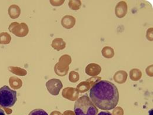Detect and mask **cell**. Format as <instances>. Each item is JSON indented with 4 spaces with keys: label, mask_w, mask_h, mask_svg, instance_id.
Listing matches in <instances>:
<instances>
[{
    "label": "cell",
    "mask_w": 153,
    "mask_h": 115,
    "mask_svg": "<svg viewBox=\"0 0 153 115\" xmlns=\"http://www.w3.org/2000/svg\"><path fill=\"white\" fill-rule=\"evenodd\" d=\"M90 99L100 109L110 111L114 109L119 102V92L114 84L108 80H101L90 89Z\"/></svg>",
    "instance_id": "6da1fadb"
},
{
    "label": "cell",
    "mask_w": 153,
    "mask_h": 115,
    "mask_svg": "<svg viewBox=\"0 0 153 115\" xmlns=\"http://www.w3.org/2000/svg\"><path fill=\"white\" fill-rule=\"evenodd\" d=\"M74 113L76 115H97L98 110L88 96L83 95L75 102Z\"/></svg>",
    "instance_id": "7a4b0ae2"
},
{
    "label": "cell",
    "mask_w": 153,
    "mask_h": 115,
    "mask_svg": "<svg viewBox=\"0 0 153 115\" xmlns=\"http://www.w3.org/2000/svg\"><path fill=\"white\" fill-rule=\"evenodd\" d=\"M17 100V92L7 86L0 88V106L4 108L13 106Z\"/></svg>",
    "instance_id": "3957f363"
},
{
    "label": "cell",
    "mask_w": 153,
    "mask_h": 115,
    "mask_svg": "<svg viewBox=\"0 0 153 115\" xmlns=\"http://www.w3.org/2000/svg\"><path fill=\"white\" fill-rule=\"evenodd\" d=\"M71 58L68 55H64L59 58V62L55 66L56 74L59 76H65L69 70V65L71 63Z\"/></svg>",
    "instance_id": "277c9868"
},
{
    "label": "cell",
    "mask_w": 153,
    "mask_h": 115,
    "mask_svg": "<svg viewBox=\"0 0 153 115\" xmlns=\"http://www.w3.org/2000/svg\"><path fill=\"white\" fill-rule=\"evenodd\" d=\"M62 87V83L59 79H52L46 82V88L47 90L50 94L54 96H57L59 94Z\"/></svg>",
    "instance_id": "5b68a950"
},
{
    "label": "cell",
    "mask_w": 153,
    "mask_h": 115,
    "mask_svg": "<svg viewBox=\"0 0 153 115\" xmlns=\"http://www.w3.org/2000/svg\"><path fill=\"white\" fill-rule=\"evenodd\" d=\"M62 95L64 98L71 101H76L79 96V92L76 88L67 87L63 89Z\"/></svg>",
    "instance_id": "8992f818"
},
{
    "label": "cell",
    "mask_w": 153,
    "mask_h": 115,
    "mask_svg": "<svg viewBox=\"0 0 153 115\" xmlns=\"http://www.w3.org/2000/svg\"><path fill=\"white\" fill-rule=\"evenodd\" d=\"M127 10H128V7H127V3L124 1H121L120 2H118L115 7V15L119 18H122L124 17L127 14Z\"/></svg>",
    "instance_id": "52a82bcc"
},
{
    "label": "cell",
    "mask_w": 153,
    "mask_h": 115,
    "mask_svg": "<svg viewBox=\"0 0 153 115\" xmlns=\"http://www.w3.org/2000/svg\"><path fill=\"white\" fill-rule=\"evenodd\" d=\"M85 71L86 74L88 76L97 77L101 72V67L97 63H91L86 66Z\"/></svg>",
    "instance_id": "ba28073f"
},
{
    "label": "cell",
    "mask_w": 153,
    "mask_h": 115,
    "mask_svg": "<svg viewBox=\"0 0 153 115\" xmlns=\"http://www.w3.org/2000/svg\"><path fill=\"white\" fill-rule=\"evenodd\" d=\"M76 19L71 15H65L61 19V25L66 29L73 28L76 24Z\"/></svg>",
    "instance_id": "9c48e42d"
},
{
    "label": "cell",
    "mask_w": 153,
    "mask_h": 115,
    "mask_svg": "<svg viewBox=\"0 0 153 115\" xmlns=\"http://www.w3.org/2000/svg\"><path fill=\"white\" fill-rule=\"evenodd\" d=\"M127 73L124 71H118L114 75V80L115 82L119 84L124 83L127 79Z\"/></svg>",
    "instance_id": "30bf717a"
},
{
    "label": "cell",
    "mask_w": 153,
    "mask_h": 115,
    "mask_svg": "<svg viewBox=\"0 0 153 115\" xmlns=\"http://www.w3.org/2000/svg\"><path fill=\"white\" fill-rule=\"evenodd\" d=\"M51 46L54 49L57 51H60L64 49L65 48L66 43L62 38H56L53 40Z\"/></svg>",
    "instance_id": "8fae6325"
},
{
    "label": "cell",
    "mask_w": 153,
    "mask_h": 115,
    "mask_svg": "<svg viewBox=\"0 0 153 115\" xmlns=\"http://www.w3.org/2000/svg\"><path fill=\"white\" fill-rule=\"evenodd\" d=\"M91 86L88 81H83L79 83L76 86V90L79 93H85L91 89Z\"/></svg>",
    "instance_id": "7c38bea8"
},
{
    "label": "cell",
    "mask_w": 153,
    "mask_h": 115,
    "mask_svg": "<svg viewBox=\"0 0 153 115\" xmlns=\"http://www.w3.org/2000/svg\"><path fill=\"white\" fill-rule=\"evenodd\" d=\"M102 55L107 59H111L114 57V50L110 46H105L101 51Z\"/></svg>",
    "instance_id": "4fadbf2b"
},
{
    "label": "cell",
    "mask_w": 153,
    "mask_h": 115,
    "mask_svg": "<svg viewBox=\"0 0 153 115\" xmlns=\"http://www.w3.org/2000/svg\"><path fill=\"white\" fill-rule=\"evenodd\" d=\"M142 77L141 71L137 68H134L130 71V77L131 80L133 81H138Z\"/></svg>",
    "instance_id": "5bb4252c"
},
{
    "label": "cell",
    "mask_w": 153,
    "mask_h": 115,
    "mask_svg": "<svg viewBox=\"0 0 153 115\" xmlns=\"http://www.w3.org/2000/svg\"><path fill=\"white\" fill-rule=\"evenodd\" d=\"M69 7L73 10H78L81 7V1L79 0L70 1L68 4Z\"/></svg>",
    "instance_id": "9a60e30c"
},
{
    "label": "cell",
    "mask_w": 153,
    "mask_h": 115,
    "mask_svg": "<svg viewBox=\"0 0 153 115\" xmlns=\"http://www.w3.org/2000/svg\"><path fill=\"white\" fill-rule=\"evenodd\" d=\"M79 79V75L76 71H71L69 74V80L72 83L77 82Z\"/></svg>",
    "instance_id": "2e32d148"
},
{
    "label": "cell",
    "mask_w": 153,
    "mask_h": 115,
    "mask_svg": "<svg viewBox=\"0 0 153 115\" xmlns=\"http://www.w3.org/2000/svg\"><path fill=\"white\" fill-rule=\"evenodd\" d=\"M28 115H48V114L42 109H36L30 112Z\"/></svg>",
    "instance_id": "e0dca14e"
},
{
    "label": "cell",
    "mask_w": 153,
    "mask_h": 115,
    "mask_svg": "<svg viewBox=\"0 0 153 115\" xmlns=\"http://www.w3.org/2000/svg\"><path fill=\"white\" fill-rule=\"evenodd\" d=\"M101 80V77H91V78H90L88 79H87V81H88L90 83V85H91V86L92 87L93 85H94L97 82H98V81H100Z\"/></svg>",
    "instance_id": "ac0fdd59"
},
{
    "label": "cell",
    "mask_w": 153,
    "mask_h": 115,
    "mask_svg": "<svg viewBox=\"0 0 153 115\" xmlns=\"http://www.w3.org/2000/svg\"><path fill=\"white\" fill-rule=\"evenodd\" d=\"M124 110L121 107H115L113 111L112 115H124Z\"/></svg>",
    "instance_id": "d6986e66"
},
{
    "label": "cell",
    "mask_w": 153,
    "mask_h": 115,
    "mask_svg": "<svg viewBox=\"0 0 153 115\" xmlns=\"http://www.w3.org/2000/svg\"><path fill=\"white\" fill-rule=\"evenodd\" d=\"M153 68V65H152L151 66H149L146 70V73L148 74L149 76L150 77H153V71H151V69Z\"/></svg>",
    "instance_id": "ffe728a7"
},
{
    "label": "cell",
    "mask_w": 153,
    "mask_h": 115,
    "mask_svg": "<svg viewBox=\"0 0 153 115\" xmlns=\"http://www.w3.org/2000/svg\"><path fill=\"white\" fill-rule=\"evenodd\" d=\"M62 115H76L74 112L72 111H65Z\"/></svg>",
    "instance_id": "44dd1931"
},
{
    "label": "cell",
    "mask_w": 153,
    "mask_h": 115,
    "mask_svg": "<svg viewBox=\"0 0 153 115\" xmlns=\"http://www.w3.org/2000/svg\"><path fill=\"white\" fill-rule=\"evenodd\" d=\"M97 115H112V114L110 112L105 111V112H101Z\"/></svg>",
    "instance_id": "7402d4cb"
},
{
    "label": "cell",
    "mask_w": 153,
    "mask_h": 115,
    "mask_svg": "<svg viewBox=\"0 0 153 115\" xmlns=\"http://www.w3.org/2000/svg\"><path fill=\"white\" fill-rule=\"evenodd\" d=\"M50 115H62V114L58 111H54L51 113Z\"/></svg>",
    "instance_id": "603a6c76"
},
{
    "label": "cell",
    "mask_w": 153,
    "mask_h": 115,
    "mask_svg": "<svg viewBox=\"0 0 153 115\" xmlns=\"http://www.w3.org/2000/svg\"><path fill=\"white\" fill-rule=\"evenodd\" d=\"M0 115H5V112H4V111H2V109H0Z\"/></svg>",
    "instance_id": "cb8c5ba5"
}]
</instances>
